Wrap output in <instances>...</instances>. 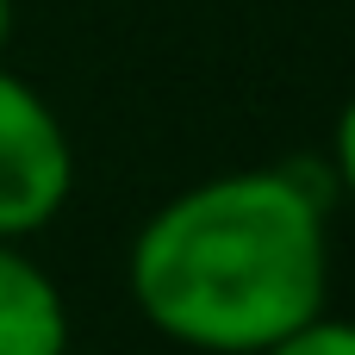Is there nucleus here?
Listing matches in <instances>:
<instances>
[{"instance_id":"f257e3e1","label":"nucleus","mask_w":355,"mask_h":355,"mask_svg":"<svg viewBox=\"0 0 355 355\" xmlns=\"http://www.w3.org/2000/svg\"><path fill=\"white\" fill-rule=\"evenodd\" d=\"M331 187L306 162L231 168L162 200L125 256L137 318L193 355H256L331 300Z\"/></svg>"},{"instance_id":"39448f33","label":"nucleus","mask_w":355,"mask_h":355,"mask_svg":"<svg viewBox=\"0 0 355 355\" xmlns=\"http://www.w3.org/2000/svg\"><path fill=\"white\" fill-rule=\"evenodd\" d=\"M331 187L355 200V94L343 100V112L331 125Z\"/></svg>"},{"instance_id":"423d86ee","label":"nucleus","mask_w":355,"mask_h":355,"mask_svg":"<svg viewBox=\"0 0 355 355\" xmlns=\"http://www.w3.org/2000/svg\"><path fill=\"white\" fill-rule=\"evenodd\" d=\"M6 44H12V0H0V56H6Z\"/></svg>"},{"instance_id":"7ed1b4c3","label":"nucleus","mask_w":355,"mask_h":355,"mask_svg":"<svg viewBox=\"0 0 355 355\" xmlns=\"http://www.w3.org/2000/svg\"><path fill=\"white\" fill-rule=\"evenodd\" d=\"M0 355H69V306L56 275L0 237Z\"/></svg>"},{"instance_id":"20e7f679","label":"nucleus","mask_w":355,"mask_h":355,"mask_svg":"<svg viewBox=\"0 0 355 355\" xmlns=\"http://www.w3.org/2000/svg\"><path fill=\"white\" fill-rule=\"evenodd\" d=\"M256 355H355V318L318 312V318L293 324L287 337H275L268 349H256Z\"/></svg>"},{"instance_id":"f03ea898","label":"nucleus","mask_w":355,"mask_h":355,"mask_svg":"<svg viewBox=\"0 0 355 355\" xmlns=\"http://www.w3.org/2000/svg\"><path fill=\"white\" fill-rule=\"evenodd\" d=\"M75 193V144L62 112L0 62V237L25 243L62 218Z\"/></svg>"}]
</instances>
